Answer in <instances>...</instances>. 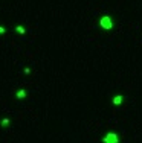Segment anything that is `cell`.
Here are the masks:
<instances>
[{
	"label": "cell",
	"instance_id": "cell-6",
	"mask_svg": "<svg viewBox=\"0 0 142 143\" xmlns=\"http://www.w3.org/2000/svg\"><path fill=\"white\" fill-rule=\"evenodd\" d=\"M16 31L18 32V33H25V32H26V31H25V28H21V26H17Z\"/></svg>",
	"mask_w": 142,
	"mask_h": 143
},
{
	"label": "cell",
	"instance_id": "cell-2",
	"mask_svg": "<svg viewBox=\"0 0 142 143\" xmlns=\"http://www.w3.org/2000/svg\"><path fill=\"white\" fill-rule=\"evenodd\" d=\"M102 143H119V137H118L116 132H109L102 139Z\"/></svg>",
	"mask_w": 142,
	"mask_h": 143
},
{
	"label": "cell",
	"instance_id": "cell-4",
	"mask_svg": "<svg viewBox=\"0 0 142 143\" xmlns=\"http://www.w3.org/2000/svg\"><path fill=\"white\" fill-rule=\"evenodd\" d=\"M17 97H18V99L26 97V91H25V90H18V91H17Z\"/></svg>",
	"mask_w": 142,
	"mask_h": 143
},
{
	"label": "cell",
	"instance_id": "cell-8",
	"mask_svg": "<svg viewBox=\"0 0 142 143\" xmlns=\"http://www.w3.org/2000/svg\"><path fill=\"white\" fill-rule=\"evenodd\" d=\"M2 33H5V29H3V28H0V35H2Z\"/></svg>",
	"mask_w": 142,
	"mask_h": 143
},
{
	"label": "cell",
	"instance_id": "cell-7",
	"mask_svg": "<svg viewBox=\"0 0 142 143\" xmlns=\"http://www.w3.org/2000/svg\"><path fill=\"white\" fill-rule=\"evenodd\" d=\"M29 73H31V69L26 67V69H25V75H29Z\"/></svg>",
	"mask_w": 142,
	"mask_h": 143
},
{
	"label": "cell",
	"instance_id": "cell-1",
	"mask_svg": "<svg viewBox=\"0 0 142 143\" xmlns=\"http://www.w3.org/2000/svg\"><path fill=\"white\" fill-rule=\"evenodd\" d=\"M99 24H101V28H102V29H106V31H109V29H111V28H113V21H111V18L109 15L101 17Z\"/></svg>",
	"mask_w": 142,
	"mask_h": 143
},
{
	"label": "cell",
	"instance_id": "cell-3",
	"mask_svg": "<svg viewBox=\"0 0 142 143\" xmlns=\"http://www.w3.org/2000/svg\"><path fill=\"white\" fill-rule=\"evenodd\" d=\"M122 95H116L115 97H113V105H121L122 104Z\"/></svg>",
	"mask_w": 142,
	"mask_h": 143
},
{
	"label": "cell",
	"instance_id": "cell-5",
	"mask_svg": "<svg viewBox=\"0 0 142 143\" xmlns=\"http://www.w3.org/2000/svg\"><path fill=\"white\" fill-rule=\"evenodd\" d=\"M2 125H3V127H8V125H9V119H8V117H5V119L2 120Z\"/></svg>",
	"mask_w": 142,
	"mask_h": 143
}]
</instances>
